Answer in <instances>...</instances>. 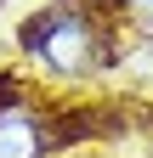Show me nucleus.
<instances>
[{"label": "nucleus", "mask_w": 153, "mask_h": 158, "mask_svg": "<svg viewBox=\"0 0 153 158\" xmlns=\"http://www.w3.org/2000/svg\"><path fill=\"white\" fill-rule=\"evenodd\" d=\"M28 45L46 56V68H57V73H91L97 68V56H102V45H97V28H91V17H80V11H57V17H46L40 28H28Z\"/></svg>", "instance_id": "obj_1"}, {"label": "nucleus", "mask_w": 153, "mask_h": 158, "mask_svg": "<svg viewBox=\"0 0 153 158\" xmlns=\"http://www.w3.org/2000/svg\"><path fill=\"white\" fill-rule=\"evenodd\" d=\"M40 152H46L40 118L23 107H0V158H40Z\"/></svg>", "instance_id": "obj_2"}, {"label": "nucleus", "mask_w": 153, "mask_h": 158, "mask_svg": "<svg viewBox=\"0 0 153 158\" xmlns=\"http://www.w3.org/2000/svg\"><path fill=\"white\" fill-rule=\"evenodd\" d=\"M142 6H147V11H153V0H142Z\"/></svg>", "instance_id": "obj_3"}]
</instances>
